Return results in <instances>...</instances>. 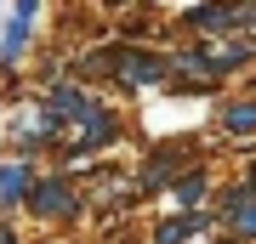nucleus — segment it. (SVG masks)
<instances>
[{
	"instance_id": "7ed1b4c3",
	"label": "nucleus",
	"mask_w": 256,
	"mask_h": 244,
	"mask_svg": "<svg viewBox=\"0 0 256 244\" xmlns=\"http://www.w3.org/2000/svg\"><path fill=\"white\" fill-rule=\"evenodd\" d=\"M34 17H40V6H28V0H18V6L6 11V34H0V63H6V68H18V63H23L28 34H34L28 23H34Z\"/></svg>"
},
{
	"instance_id": "6e6552de",
	"label": "nucleus",
	"mask_w": 256,
	"mask_h": 244,
	"mask_svg": "<svg viewBox=\"0 0 256 244\" xmlns=\"http://www.w3.org/2000/svg\"><path fill=\"white\" fill-rule=\"evenodd\" d=\"M200 193H205V171H188V176H182V182H176V188H171V199L194 210V205H200Z\"/></svg>"
},
{
	"instance_id": "f257e3e1",
	"label": "nucleus",
	"mask_w": 256,
	"mask_h": 244,
	"mask_svg": "<svg viewBox=\"0 0 256 244\" xmlns=\"http://www.w3.org/2000/svg\"><path fill=\"white\" fill-rule=\"evenodd\" d=\"M18 210H34V216H46V222H68V216H80V193H74L63 176H34Z\"/></svg>"
},
{
	"instance_id": "423d86ee",
	"label": "nucleus",
	"mask_w": 256,
	"mask_h": 244,
	"mask_svg": "<svg viewBox=\"0 0 256 244\" xmlns=\"http://www.w3.org/2000/svg\"><path fill=\"white\" fill-rule=\"evenodd\" d=\"M205 222H210V210H182V216H165L160 233H154V244H188V233H205Z\"/></svg>"
},
{
	"instance_id": "0eeeda50",
	"label": "nucleus",
	"mask_w": 256,
	"mask_h": 244,
	"mask_svg": "<svg viewBox=\"0 0 256 244\" xmlns=\"http://www.w3.org/2000/svg\"><path fill=\"white\" fill-rule=\"evenodd\" d=\"M222 131H228V136H256V97L222 102Z\"/></svg>"
},
{
	"instance_id": "1a4fd4ad",
	"label": "nucleus",
	"mask_w": 256,
	"mask_h": 244,
	"mask_svg": "<svg viewBox=\"0 0 256 244\" xmlns=\"http://www.w3.org/2000/svg\"><path fill=\"white\" fill-rule=\"evenodd\" d=\"M0 244H18V239H12V222H0Z\"/></svg>"
},
{
	"instance_id": "f03ea898",
	"label": "nucleus",
	"mask_w": 256,
	"mask_h": 244,
	"mask_svg": "<svg viewBox=\"0 0 256 244\" xmlns=\"http://www.w3.org/2000/svg\"><path fill=\"white\" fill-rule=\"evenodd\" d=\"M108 68H114V80H126V85H154V80H165V57H160V51H137V45L114 51Z\"/></svg>"
},
{
	"instance_id": "20e7f679",
	"label": "nucleus",
	"mask_w": 256,
	"mask_h": 244,
	"mask_svg": "<svg viewBox=\"0 0 256 244\" xmlns=\"http://www.w3.org/2000/svg\"><path fill=\"white\" fill-rule=\"evenodd\" d=\"M176 28H188V34H234V6H188L182 17H176Z\"/></svg>"
},
{
	"instance_id": "39448f33",
	"label": "nucleus",
	"mask_w": 256,
	"mask_h": 244,
	"mask_svg": "<svg viewBox=\"0 0 256 244\" xmlns=\"http://www.w3.org/2000/svg\"><path fill=\"white\" fill-rule=\"evenodd\" d=\"M28 182H34V165H28V159H6V165H0V205L18 210L23 193H28Z\"/></svg>"
}]
</instances>
